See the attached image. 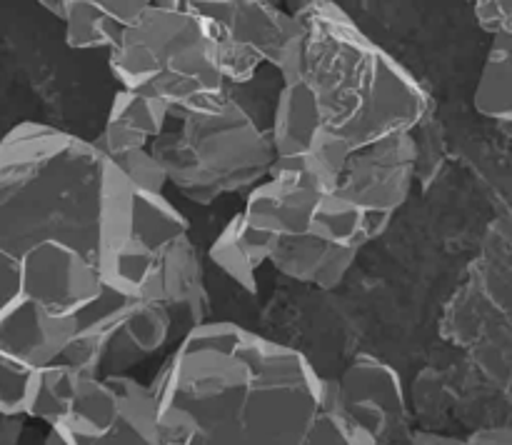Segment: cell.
<instances>
[{
    "instance_id": "cell-12",
    "label": "cell",
    "mask_w": 512,
    "mask_h": 445,
    "mask_svg": "<svg viewBox=\"0 0 512 445\" xmlns=\"http://www.w3.org/2000/svg\"><path fill=\"white\" fill-rule=\"evenodd\" d=\"M328 190L303 168L270 170L268 178L248 190L240 218L273 238L308 235L313 215Z\"/></svg>"
},
{
    "instance_id": "cell-10",
    "label": "cell",
    "mask_w": 512,
    "mask_h": 445,
    "mask_svg": "<svg viewBox=\"0 0 512 445\" xmlns=\"http://www.w3.org/2000/svg\"><path fill=\"white\" fill-rule=\"evenodd\" d=\"M75 320H58L20 290L15 258L0 253V365L35 370L58 363Z\"/></svg>"
},
{
    "instance_id": "cell-6",
    "label": "cell",
    "mask_w": 512,
    "mask_h": 445,
    "mask_svg": "<svg viewBox=\"0 0 512 445\" xmlns=\"http://www.w3.org/2000/svg\"><path fill=\"white\" fill-rule=\"evenodd\" d=\"M213 30L218 68L230 90L243 88L260 65L278 70L283 88L303 83V25L265 0H190Z\"/></svg>"
},
{
    "instance_id": "cell-21",
    "label": "cell",
    "mask_w": 512,
    "mask_h": 445,
    "mask_svg": "<svg viewBox=\"0 0 512 445\" xmlns=\"http://www.w3.org/2000/svg\"><path fill=\"white\" fill-rule=\"evenodd\" d=\"M303 445H375V440L335 403L333 380H320V403Z\"/></svg>"
},
{
    "instance_id": "cell-1",
    "label": "cell",
    "mask_w": 512,
    "mask_h": 445,
    "mask_svg": "<svg viewBox=\"0 0 512 445\" xmlns=\"http://www.w3.org/2000/svg\"><path fill=\"white\" fill-rule=\"evenodd\" d=\"M320 380L298 348L208 320L180 338L148 385L158 445H303Z\"/></svg>"
},
{
    "instance_id": "cell-8",
    "label": "cell",
    "mask_w": 512,
    "mask_h": 445,
    "mask_svg": "<svg viewBox=\"0 0 512 445\" xmlns=\"http://www.w3.org/2000/svg\"><path fill=\"white\" fill-rule=\"evenodd\" d=\"M420 148L413 133H400L350 153L333 195L363 215L390 223L408 200L418 173Z\"/></svg>"
},
{
    "instance_id": "cell-5",
    "label": "cell",
    "mask_w": 512,
    "mask_h": 445,
    "mask_svg": "<svg viewBox=\"0 0 512 445\" xmlns=\"http://www.w3.org/2000/svg\"><path fill=\"white\" fill-rule=\"evenodd\" d=\"M148 150L163 165L168 185L198 205L255 188L273 165L268 128L235 90L220 113L183 118L178 130H165Z\"/></svg>"
},
{
    "instance_id": "cell-4",
    "label": "cell",
    "mask_w": 512,
    "mask_h": 445,
    "mask_svg": "<svg viewBox=\"0 0 512 445\" xmlns=\"http://www.w3.org/2000/svg\"><path fill=\"white\" fill-rule=\"evenodd\" d=\"M108 65L120 90L158 100L178 120L220 113L233 95L220 75L208 18L190 0L150 3L123 30Z\"/></svg>"
},
{
    "instance_id": "cell-7",
    "label": "cell",
    "mask_w": 512,
    "mask_h": 445,
    "mask_svg": "<svg viewBox=\"0 0 512 445\" xmlns=\"http://www.w3.org/2000/svg\"><path fill=\"white\" fill-rule=\"evenodd\" d=\"M43 445H158L153 395L133 375H83Z\"/></svg>"
},
{
    "instance_id": "cell-15",
    "label": "cell",
    "mask_w": 512,
    "mask_h": 445,
    "mask_svg": "<svg viewBox=\"0 0 512 445\" xmlns=\"http://www.w3.org/2000/svg\"><path fill=\"white\" fill-rule=\"evenodd\" d=\"M170 113L163 103L145 95L118 90L110 103L108 118H105L103 130L90 143L100 150L108 160L118 155L130 153V150L150 148L153 140L165 133Z\"/></svg>"
},
{
    "instance_id": "cell-9",
    "label": "cell",
    "mask_w": 512,
    "mask_h": 445,
    "mask_svg": "<svg viewBox=\"0 0 512 445\" xmlns=\"http://www.w3.org/2000/svg\"><path fill=\"white\" fill-rule=\"evenodd\" d=\"M333 380L335 403L375 440V445H408L413 433L405 385L398 370L378 355H358Z\"/></svg>"
},
{
    "instance_id": "cell-2",
    "label": "cell",
    "mask_w": 512,
    "mask_h": 445,
    "mask_svg": "<svg viewBox=\"0 0 512 445\" xmlns=\"http://www.w3.org/2000/svg\"><path fill=\"white\" fill-rule=\"evenodd\" d=\"M150 195L90 140L18 123L0 138V253L18 258L35 245H65L103 283L138 235Z\"/></svg>"
},
{
    "instance_id": "cell-11",
    "label": "cell",
    "mask_w": 512,
    "mask_h": 445,
    "mask_svg": "<svg viewBox=\"0 0 512 445\" xmlns=\"http://www.w3.org/2000/svg\"><path fill=\"white\" fill-rule=\"evenodd\" d=\"M20 290L58 320H75L103 293L93 265L65 245L43 243L15 258Z\"/></svg>"
},
{
    "instance_id": "cell-27",
    "label": "cell",
    "mask_w": 512,
    "mask_h": 445,
    "mask_svg": "<svg viewBox=\"0 0 512 445\" xmlns=\"http://www.w3.org/2000/svg\"><path fill=\"white\" fill-rule=\"evenodd\" d=\"M43 5L45 10H48L50 15H55V18L60 20V23H63V18H65V0H43Z\"/></svg>"
},
{
    "instance_id": "cell-14",
    "label": "cell",
    "mask_w": 512,
    "mask_h": 445,
    "mask_svg": "<svg viewBox=\"0 0 512 445\" xmlns=\"http://www.w3.org/2000/svg\"><path fill=\"white\" fill-rule=\"evenodd\" d=\"M83 375L65 363L35 370H13L0 365V415L33 418L50 425L63 413Z\"/></svg>"
},
{
    "instance_id": "cell-18",
    "label": "cell",
    "mask_w": 512,
    "mask_h": 445,
    "mask_svg": "<svg viewBox=\"0 0 512 445\" xmlns=\"http://www.w3.org/2000/svg\"><path fill=\"white\" fill-rule=\"evenodd\" d=\"M275 240L278 238L263 233V230L250 228L240 218V213H235L208 248V258L238 288L255 295L258 293V268L268 263Z\"/></svg>"
},
{
    "instance_id": "cell-13",
    "label": "cell",
    "mask_w": 512,
    "mask_h": 445,
    "mask_svg": "<svg viewBox=\"0 0 512 445\" xmlns=\"http://www.w3.org/2000/svg\"><path fill=\"white\" fill-rule=\"evenodd\" d=\"M158 303L168 310L170 325L180 330V338L208 323L210 295L205 288V268L190 233L180 235L165 248L160 260Z\"/></svg>"
},
{
    "instance_id": "cell-16",
    "label": "cell",
    "mask_w": 512,
    "mask_h": 445,
    "mask_svg": "<svg viewBox=\"0 0 512 445\" xmlns=\"http://www.w3.org/2000/svg\"><path fill=\"white\" fill-rule=\"evenodd\" d=\"M358 250L335 248L313 235L278 238L268 255V263L280 275L298 283L315 285L320 290H335L358 260Z\"/></svg>"
},
{
    "instance_id": "cell-19",
    "label": "cell",
    "mask_w": 512,
    "mask_h": 445,
    "mask_svg": "<svg viewBox=\"0 0 512 445\" xmlns=\"http://www.w3.org/2000/svg\"><path fill=\"white\" fill-rule=\"evenodd\" d=\"M473 108L483 118L510 123L512 118V35H498L490 43L480 70Z\"/></svg>"
},
{
    "instance_id": "cell-17",
    "label": "cell",
    "mask_w": 512,
    "mask_h": 445,
    "mask_svg": "<svg viewBox=\"0 0 512 445\" xmlns=\"http://www.w3.org/2000/svg\"><path fill=\"white\" fill-rule=\"evenodd\" d=\"M318 128V113H315V103L308 88L298 83L280 90L278 100H275L273 123L268 128L270 145H273L270 170L303 168V158Z\"/></svg>"
},
{
    "instance_id": "cell-24",
    "label": "cell",
    "mask_w": 512,
    "mask_h": 445,
    "mask_svg": "<svg viewBox=\"0 0 512 445\" xmlns=\"http://www.w3.org/2000/svg\"><path fill=\"white\" fill-rule=\"evenodd\" d=\"M475 23L480 30L498 38V35H512V3L510 0H478L473 5Z\"/></svg>"
},
{
    "instance_id": "cell-25",
    "label": "cell",
    "mask_w": 512,
    "mask_h": 445,
    "mask_svg": "<svg viewBox=\"0 0 512 445\" xmlns=\"http://www.w3.org/2000/svg\"><path fill=\"white\" fill-rule=\"evenodd\" d=\"M465 445H512V430L508 425H490L463 435Z\"/></svg>"
},
{
    "instance_id": "cell-3",
    "label": "cell",
    "mask_w": 512,
    "mask_h": 445,
    "mask_svg": "<svg viewBox=\"0 0 512 445\" xmlns=\"http://www.w3.org/2000/svg\"><path fill=\"white\" fill-rule=\"evenodd\" d=\"M303 25V85L315 103L320 128L350 150L413 133L433 100L398 58L380 48L330 0L293 10Z\"/></svg>"
},
{
    "instance_id": "cell-26",
    "label": "cell",
    "mask_w": 512,
    "mask_h": 445,
    "mask_svg": "<svg viewBox=\"0 0 512 445\" xmlns=\"http://www.w3.org/2000/svg\"><path fill=\"white\" fill-rule=\"evenodd\" d=\"M408 445H465V438L435 433V430H413L408 438Z\"/></svg>"
},
{
    "instance_id": "cell-22",
    "label": "cell",
    "mask_w": 512,
    "mask_h": 445,
    "mask_svg": "<svg viewBox=\"0 0 512 445\" xmlns=\"http://www.w3.org/2000/svg\"><path fill=\"white\" fill-rule=\"evenodd\" d=\"M350 153H353V150H350L343 140L335 138L328 130L318 128L315 130L313 140H310L308 153H305L303 158V170L318 180L320 188L333 193L340 175H343Z\"/></svg>"
},
{
    "instance_id": "cell-23",
    "label": "cell",
    "mask_w": 512,
    "mask_h": 445,
    "mask_svg": "<svg viewBox=\"0 0 512 445\" xmlns=\"http://www.w3.org/2000/svg\"><path fill=\"white\" fill-rule=\"evenodd\" d=\"M113 165L125 175V180H128L133 188L143 190V193L163 195L165 185H168L163 165L155 160V155L150 153L148 148L130 150V153L118 155V158L113 160Z\"/></svg>"
},
{
    "instance_id": "cell-20",
    "label": "cell",
    "mask_w": 512,
    "mask_h": 445,
    "mask_svg": "<svg viewBox=\"0 0 512 445\" xmlns=\"http://www.w3.org/2000/svg\"><path fill=\"white\" fill-rule=\"evenodd\" d=\"M65 45L70 50H113L123 30L98 0H65Z\"/></svg>"
}]
</instances>
